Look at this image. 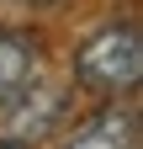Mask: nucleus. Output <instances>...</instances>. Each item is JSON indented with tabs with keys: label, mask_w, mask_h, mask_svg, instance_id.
I'll return each mask as SVG.
<instances>
[{
	"label": "nucleus",
	"mask_w": 143,
	"mask_h": 149,
	"mask_svg": "<svg viewBox=\"0 0 143 149\" xmlns=\"http://www.w3.org/2000/svg\"><path fill=\"white\" fill-rule=\"evenodd\" d=\"M37 74V37L21 27H0V107L16 101Z\"/></svg>",
	"instance_id": "4"
},
{
	"label": "nucleus",
	"mask_w": 143,
	"mask_h": 149,
	"mask_svg": "<svg viewBox=\"0 0 143 149\" xmlns=\"http://www.w3.org/2000/svg\"><path fill=\"white\" fill-rule=\"evenodd\" d=\"M21 6H53V0H21Z\"/></svg>",
	"instance_id": "5"
},
{
	"label": "nucleus",
	"mask_w": 143,
	"mask_h": 149,
	"mask_svg": "<svg viewBox=\"0 0 143 149\" xmlns=\"http://www.w3.org/2000/svg\"><path fill=\"white\" fill-rule=\"evenodd\" d=\"M53 149H138V112L133 107H101L74 128H64V139Z\"/></svg>",
	"instance_id": "3"
},
{
	"label": "nucleus",
	"mask_w": 143,
	"mask_h": 149,
	"mask_svg": "<svg viewBox=\"0 0 143 149\" xmlns=\"http://www.w3.org/2000/svg\"><path fill=\"white\" fill-rule=\"evenodd\" d=\"M74 80L96 96H127L143 80V32L138 22H106L74 48Z\"/></svg>",
	"instance_id": "1"
},
{
	"label": "nucleus",
	"mask_w": 143,
	"mask_h": 149,
	"mask_svg": "<svg viewBox=\"0 0 143 149\" xmlns=\"http://www.w3.org/2000/svg\"><path fill=\"white\" fill-rule=\"evenodd\" d=\"M64 117V91L53 85H27L16 101L0 107V144L11 149H32L53 133V123Z\"/></svg>",
	"instance_id": "2"
},
{
	"label": "nucleus",
	"mask_w": 143,
	"mask_h": 149,
	"mask_svg": "<svg viewBox=\"0 0 143 149\" xmlns=\"http://www.w3.org/2000/svg\"><path fill=\"white\" fill-rule=\"evenodd\" d=\"M0 149H11V144H0Z\"/></svg>",
	"instance_id": "6"
}]
</instances>
